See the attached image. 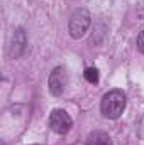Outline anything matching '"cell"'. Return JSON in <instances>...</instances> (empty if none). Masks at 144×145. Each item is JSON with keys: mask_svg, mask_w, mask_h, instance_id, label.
Returning <instances> with one entry per match:
<instances>
[{"mask_svg": "<svg viewBox=\"0 0 144 145\" xmlns=\"http://www.w3.org/2000/svg\"><path fill=\"white\" fill-rule=\"evenodd\" d=\"M137 49L144 54V29L139 32V37H137Z\"/></svg>", "mask_w": 144, "mask_h": 145, "instance_id": "8", "label": "cell"}, {"mask_svg": "<svg viewBox=\"0 0 144 145\" xmlns=\"http://www.w3.org/2000/svg\"><path fill=\"white\" fill-rule=\"evenodd\" d=\"M127 105V100H126V93L122 89H110L108 93L104 95L102 98V103H100V110L104 113V116L107 118H119Z\"/></svg>", "mask_w": 144, "mask_h": 145, "instance_id": "1", "label": "cell"}, {"mask_svg": "<svg viewBox=\"0 0 144 145\" xmlns=\"http://www.w3.org/2000/svg\"><path fill=\"white\" fill-rule=\"evenodd\" d=\"M66 81H68V74H66V69L63 66H58L54 68L51 74H49V93L53 96H61L63 91H65V86H66Z\"/></svg>", "mask_w": 144, "mask_h": 145, "instance_id": "4", "label": "cell"}, {"mask_svg": "<svg viewBox=\"0 0 144 145\" xmlns=\"http://www.w3.org/2000/svg\"><path fill=\"white\" fill-rule=\"evenodd\" d=\"M49 127H51L53 132H56L59 135H65L71 130L73 120L65 110H53L51 115H49Z\"/></svg>", "mask_w": 144, "mask_h": 145, "instance_id": "3", "label": "cell"}, {"mask_svg": "<svg viewBox=\"0 0 144 145\" xmlns=\"http://www.w3.org/2000/svg\"><path fill=\"white\" fill-rule=\"evenodd\" d=\"M26 47H27V39L22 29H17L15 34H14V40H12V54L15 57L22 56L26 52Z\"/></svg>", "mask_w": 144, "mask_h": 145, "instance_id": "5", "label": "cell"}, {"mask_svg": "<svg viewBox=\"0 0 144 145\" xmlns=\"http://www.w3.org/2000/svg\"><path fill=\"white\" fill-rule=\"evenodd\" d=\"M85 145H112V140H110L108 133L97 130V132H92V133L87 137Z\"/></svg>", "mask_w": 144, "mask_h": 145, "instance_id": "6", "label": "cell"}, {"mask_svg": "<svg viewBox=\"0 0 144 145\" xmlns=\"http://www.w3.org/2000/svg\"><path fill=\"white\" fill-rule=\"evenodd\" d=\"M90 24H92L90 14H88L85 8H78V10L71 15V19H70V25H68V29H70V36H71L73 39H80V37H83L85 34H87Z\"/></svg>", "mask_w": 144, "mask_h": 145, "instance_id": "2", "label": "cell"}, {"mask_svg": "<svg viewBox=\"0 0 144 145\" xmlns=\"http://www.w3.org/2000/svg\"><path fill=\"white\" fill-rule=\"evenodd\" d=\"M34 145H39V144H34Z\"/></svg>", "mask_w": 144, "mask_h": 145, "instance_id": "9", "label": "cell"}, {"mask_svg": "<svg viewBox=\"0 0 144 145\" xmlns=\"http://www.w3.org/2000/svg\"><path fill=\"white\" fill-rule=\"evenodd\" d=\"M83 78H85L88 83L97 84V83H98V79H100V76H98V69H97V68H87L85 72H83Z\"/></svg>", "mask_w": 144, "mask_h": 145, "instance_id": "7", "label": "cell"}]
</instances>
